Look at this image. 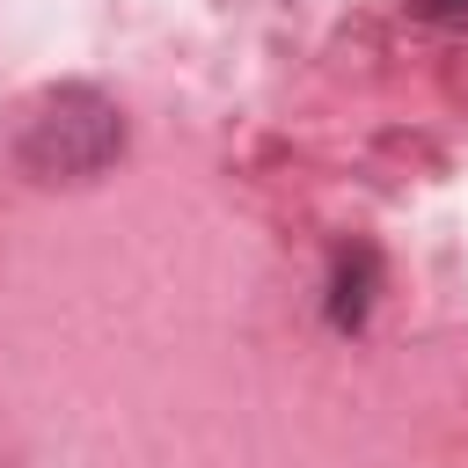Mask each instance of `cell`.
I'll list each match as a JSON object with an SVG mask.
<instances>
[{"instance_id": "3", "label": "cell", "mask_w": 468, "mask_h": 468, "mask_svg": "<svg viewBox=\"0 0 468 468\" xmlns=\"http://www.w3.org/2000/svg\"><path fill=\"white\" fill-rule=\"evenodd\" d=\"M417 22H431V29H461V22H468V0H417Z\"/></svg>"}, {"instance_id": "1", "label": "cell", "mask_w": 468, "mask_h": 468, "mask_svg": "<svg viewBox=\"0 0 468 468\" xmlns=\"http://www.w3.org/2000/svg\"><path fill=\"white\" fill-rule=\"evenodd\" d=\"M117 154H124V117L110 95H95L80 80L44 88L15 117V161L37 183H95Z\"/></svg>"}, {"instance_id": "2", "label": "cell", "mask_w": 468, "mask_h": 468, "mask_svg": "<svg viewBox=\"0 0 468 468\" xmlns=\"http://www.w3.org/2000/svg\"><path fill=\"white\" fill-rule=\"evenodd\" d=\"M366 300H373V249H344V256H336L329 322H336V329H358V322H366Z\"/></svg>"}]
</instances>
